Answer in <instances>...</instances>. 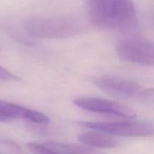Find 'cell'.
Segmentation results:
<instances>
[{"label":"cell","instance_id":"cell-11","mask_svg":"<svg viewBox=\"0 0 154 154\" xmlns=\"http://www.w3.org/2000/svg\"><path fill=\"white\" fill-rule=\"evenodd\" d=\"M1 122H6V120H5V119L3 118L1 115H0V123H1Z\"/></svg>","mask_w":154,"mask_h":154},{"label":"cell","instance_id":"cell-3","mask_svg":"<svg viewBox=\"0 0 154 154\" xmlns=\"http://www.w3.org/2000/svg\"><path fill=\"white\" fill-rule=\"evenodd\" d=\"M92 82L99 90L114 98L141 104L153 102V89L116 77H98Z\"/></svg>","mask_w":154,"mask_h":154},{"label":"cell","instance_id":"cell-9","mask_svg":"<svg viewBox=\"0 0 154 154\" xmlns=\"http://www.w3.org/2000/svg\"><path fill=\"white\" fill-rule=\"evenodd\" d=\"M78 141L87 147L94 148L111 149L119 146V141L113 135L99 131L81 134L78 136Z\"/></svg>","mask_w":154,"mask_h":154},{"label":"cell","instance_id":"cell-10","mask_svg":"<svg viewBox=\"0 0 154 154\" xmlns=\"http://www.w3.org/2000/svg\"><path fill=\"white\" fill-rule=\"evenodd\" d=\"M20 78L8 70L0 66V81H17Z\"/></svg>","mask_w":154,"mask_h":154},{"label":"cell","instance_id":"cell-6","mask_svg":"<svg viewBox=\"0 0 154 154\" xmlns=\"http://www.w3.org/2000/svg\"><path fill=\"white\" fill-rule=\"evenodd\" d=\"M74 103L79 108L92 112L120 116L129 119H134L137 116L133 109L123 104L100 98H78L74 100Z\"/></svg>","mask_w":154,"mask_h":154},{"label":"cell","instance_id":"cell-7","mask_svg":"<svg viewBox=\"0 0 154 154\" xmlns=\"http://www.w3.org/2000/svg\"><path fill=\"white\" fill-rule=\"evenodd\" d=\"M29 150L32 154H103L91 147L66 143H29Z\"/></svg>","mask_w":154,"mask_h":154},{"label":"cell","instance_id":"cell-4","mask_svg":"<svg viewBox=\"0 0 154 154\" xmlns=\"http://www.w3.org/2000/svg\"><path fill=\"white\" fill-rule=\"evenodd\" d=\"M120 60L134 64L153 66L154 47L152 42L143 38L130 37L120 40L116 46Z\"/></svg>","mask_w":154,"mask_h":154},{"label":"cell","instance_id":"cell-5","mask_svg":"<svg viewBox=\"0 0 154 154\" xmlns=\"http://www.w3.org/2000/svg\"><path fill=\"white\" fill-rule=\"evenodd\" d=\"M82 126L111 135L123 137H149L153 135V125L144 121L81 122Z\"/></svg>","mask_w":154,"mask_h":154},{"label":"cell","instance_id":"cell-1","mask_svg":"<svg viewBox=\"0 0 154 154\" xmlns=\"http://www.w3.org/2000/svg\"><path fill=\"white\" fill-rule=\"evenodd\" d=\"M92 22L97 26L114 30H128L138 24L132 0H87Z\"/></svg>","mask_w":154,"mask_h":154},{"label":"cell","instance_id":"cell-2","mask_svg":"<svg viewBox=\"0 0 154 154\" xmlns=\"http://www.w3.org/2000/svg\"><path fill=\"white\" fill-rule=\"evenodd\" d=\"M25 29L38 38L65 39L78 35L81 23L75 17H38L27 20Z\"/></svg>","mask_w":154,"mask_h":154},{"label":"cell","instance_id":"cell-8","mask_svg":"<svg viewBox=\"0 0 154 154\" xmlns=\"http://www.w3.org/2000/svg\"><path fill=\"white\" fill-rule=\"evenodd\" d=\"M0 115L6 120L12 119H26L38 124H48L50 118L45 114L11 102L0 100Z\"/></svg>","mask_w":154,"mask_h":154},{"label":"cell","instance_id":"cell-12","mask_svg":"<svg viewBox=\"0 0 154 154\" xmlns=\"http://www.w3.org/2000/svg\"><path fill=\"white\" fill-rule=\"evenodd\" d=\"M0 154H2V153H0Z\"/></svg>","mask_w":154,"mask_h":154}]
</instances>
